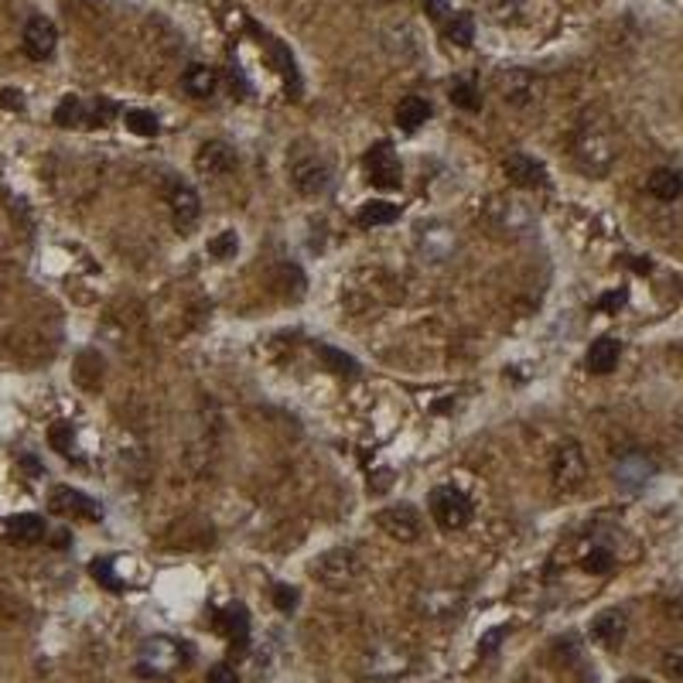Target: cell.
Listing matches in <instances>:
<instances>
[{
    "mask_svg": "<svg viewBox=\"0 0 683 683\" xmlns=\"http://www.w3.org/2000/svg\"><path fill=\"white\" fill-rule=\"evenodd\" d=\"M615 137L605 123H581L574 137V161L584 175H605L615 164Z\"/></svg>",
    "mask_w": 683,
    "mask_h": 683,
    "instance_id": "obj_1",
    "label": "cell"
},
{
    "mask_svg": "<svg viewBox=\"0 0 683 683\" xmlns=\"http://www.w3.org/2000/svg\"><path fill=\"white\" fill-rule=\"evenodd\" d=\"M311 577L318 584H325L329 592H349L362 577V560L353 547H331L311 564Z\"/></svg>",
    "mask_w": 683,
    "mask_h": 683,
    "instance_id": "obj_2",
    "label": "cell"
},
{
    "mask_svg": "<svg viewBox=\"0 0 683 683\" xmlns=\"http://www.w3.org/2000/svg\"><path fill=\"white\" fill-rule=\"evenodd\" d=\"M551 482L557 492H577L588 482V455L577 441H560L553 448Z\"/></svg>",
    "mask_w": 683,
    "mask_h": 683,
    "instance_id": "obj_3",
    "label": "cell"
},
{
    "mask_svg": "<svg viewBox=\"0 0 683 683\" xmlns=\"http://www.w3.org/2000/svg\"><path fill=\"white\" fill-rule=\"evenodd\" d=\"M290 181L301 195H322L331 181V164L318 151H294L290 155Z\"/></svg>",
    "mask_w": 683,
    "mask_h": 683,
    "instance_id": "obj_4",
    "label": "cell"
},
{
    "mask_svg": "<svg viewBox=\"0 0 683 683\" xmlns=\"http://www.w3.org/2000/svg\"><path fill=\"white\" fill-rule=\"evenodd\" d=\"M496 89H499V96L506 99L509 107L523 110V107H533L544 96V79L533 68H503L496 75Z\"/></svg>",
    "mask_w": 683,
    "mask_h": 683,
    "instance_id": "obj_5",
    "label": "cell"
},
{
    "mask_svg": "<svg viewBox=\"0 0 683 683\" xmlns=\"http://www.w3.org/2000/svg\"><path fill=\"white\" fill-rule=\"evenodd\" d=\"M431 516H434V523H438L441 529L455 533V529L468 527V520H472V503H468V496H465L462 488L441 485V488H434V496H431Z\"/></svg>",
    "mask_w": 683,
    "mask_h": 683,
    "instance_id": "obj_6",
    "label": "cell"
},
{
    "mask_svg": "<svg viewBox=\"0 0 683 683\" xmlns=\"http://www.w3.org/2000/svg\"><path fill=\"white\" fill-rule=\"evenodd\" d=\"M362 164H366V175H369V181H373L376 188H386V192L400 188L403 168H400V157L390 140H379L376 147H369L366 157H362Z\"/></svg>",
    "mask_w": 683,
    "mask_h": 683,
    "instance_id": "obj_7",
    "label": "cell"
},
{
    "mask_svg": "<svg viewBox=\"0 0 683 683\" xmlns=\"http://www.w3.org/2000/svg\"><path fill=\"white\" fill-rule=\"evenodd\" d=\"M488 216L509 236H523L527 229H533V212H529L527 202L516 199V195H496L488 202Z\"/></svg>",
    "mask_w": 683,
    "mask_h": 683,
    "instance_id": "obj_8",
    "label": "cell"
},
{
    "mask_svg": "<svg viewBox=\"0 0 683 683\" xmlns=\"http://www.w3.org/2000/svg\"><path fill=\"white\" fill-rule=\"evenodd\" d=\"M48 506L52 512H59V516H72V520H89V523H96L99 516H103V509L96 499H89L86 492H79V488H68V485H59V488H52V496H48Z\"/></svg>",
    "mask_w": 683,
    "mask_h": 683,
    "instance_id": "obj_9",
    "label": "cell"
},
{
    "mask_svg": "<svg viewBox=\"0 0 683 683\" xmlns=\"http://www.w3.org/2000/svg\"><path fill=\"white\" fill-rule=\"evenodd\" d=\"M376 527L383 529L386 536H393L400 544H414L420 536V512L414 506H390L376 516Z\"/></svg>",
    "mask_w": 683,
    "mask_h": 683,
    "instance_id": "obj_10",
    "label": "cell"
},
{
    "mask_svg": "<svg viewBox=\"0 0 683 683\" xmlns=\"http://www.w3.org/2000/svg\"><path fill=\"white\" fill-rule=\"evenodd\" d=\"M55 42H59V31H55V24L48 21V18H42V14L24 24L21 44H24V55H28V59H35V62L52 59Z\"/></svg>",
    "mask_w": 683,
    "mask_h": 683,
    "instance_id": "obj_11",
    "label": "cell"
},
{
    "mask_svg": "<svg viewBox=\"0 0 683 683\" xmlns=\"http://www.w3.org/2000/svg\"><path fill=\"white\" fill-rule=\"evenodd\" d=\"M236 168V151L226 140H205L195 151V171L202 178H222Z\"/></svg>",
    "mask_w": 683,
    "mask_h": 683,
    "instance_id": "obj_12",
    "label": "cell"
},
{
    "mask_svg": "<svg viewBox=\"0 0 683 683\" xmlns=\"http://www.w3.org/2000/svg\"><path fill=\"white\" fill-rule=\"evenodd\" d=\"M503 175L509 178V185L516 188H547L551 178H547V168L529 155H509L503 161Z\"/></svg>",
    "mask_w": 683,
    "mask_h": 683,
    "instance_id": "obj_13",
    "label": "cell"
},
{
    "mask_svg": "<svg viewBox=\"0 0 683 683\" xmlns=\"http://www.w3.org/2000/svg\"><path fill=\"white\" fill-rule=\"evenodd\" d=\"M178 663H181V649L171 639H147L144 642V660H140V673L151 677V673H171Z\"/></svg>",
    "mask_w": 683,
    "mask_h": 683,
    "instance_id": "obj_14",
    "label": "cell"
},
{
    "mask_svg": "<svg viewBox=\"0 0 683 683\" xmlns=\"http://www.w3.org/2000/svg\"><path fill=\"white\" fill-rule=\"evenodd\" d=\"M168 205H171V216H175L178 229H188V226H195V219L202 216L199 192H195L192 185H185V181L171 185V192H168Z\"/></svg>",
    "mask_w": 683,
    "mask_h": 683,
    "instance_id": "obj_15",
    "label": "cell"
},
{
    "mask_svg": "<svg viewBox=\"0 0 683 683\" xmlns=\"http://www.w3.org/2000/svg\"><path fill=\"white\" fill-rule=\"evenodd\" d=\"M625 632H629V618L622 615L618 608H608V612L595 615V622H592V639L598 646H605V649H618L622 639H625Z\"/></svg>",
    "mask_w": 683,
    "mask_h": 683,
    "instance_id": "obj_16",
    "label": "cell"
},
{
    "mask_svg": "<svg viewBox=\"0 0 683 683\" xmlns=\"http://www.w3.org/2000/svg\"><path fill=\"white\" fill-rule=\"evenodd\" d=\"M7 540L11 544H21V547H31V544H42L44 536H48V529H44V520L42 516H35V512H18V516H11L7 523Z\"/></svg>",
    "mask_w": 683,
    "mask_h": 683,
    "instance_id": "obj_17",
    "label": "cell"
},
{
    "mask_svg": "<svg viewBox=\"0 0 683 683\" xmlns=\"http://www.w3.org/2000/svg\"><path fill=\"white\" fill-rule=\"evenodd\" d=\"M646 192L656 202H677L683 195V175L677 168H656L646 178Z\"/></svg>",
    "mask_w": 683,
    "mask_h": 683,
    "instance_id": "obj_18",
    "label": "cell"
},
{
    "mask_svg": "<svg viewBox=\"0 0 683 683\" xmlns=\"http://www.w3.org/2000/svg\"><path fill=\"white\" fill-rule=\"evenodd\" d=\"M618 359H622V342L605 335V338L592 342V349H588V355H584V366H588L592 373L605 376V373H612V369H615Z\"/></svg>",
    "mask_w": 683,
    "mask_h": 683,
    "instance_id": "obj_19",
    "label": "cell"
},
{
    "mask_svg": "<svg viewBox=\"0 0 683 683\" xmlns=\"http://www.w3.org/2000/svg\"><path fill=\"white\" fill-rule=\"evenodd\" d=\"M219 629L226 632V639L233 642V649H246L250 642V615L242 605H229L219 615Z\"/></svg>",
    "mask_w": 683,
    "mask_h": 683,
    "instance_id": "obj_20",
    "label": "cell"
},
{
    "mask_svg": "<svg viewBox=\"0 0 683 683\" xmlns=\"http://www.w3.org/2000/svg\"><path fill=\"white\" fill-rule=\"evenodd\" d=\"M181 86L188 89V96H195V99H209V96L216 92V86H219V75H216V68L212 66H202V62H195V66L185 68Z\"/></svg>",
    "mask_w": 683,
    "mask_h": 683,
    "instance_id": "obj_21",
    "label": "cell"
},
{
    "mask_svg": "<svg viewBox=\"0 0 683 683\" xmlns=\"http://www.w3.org/2000/svg\"><path fill=\"white\" fill-rule=\"evenodd\" d=\"M431 120V103L424 99V96H407V99H400L397 107V123L403 127L407 133L420 131L424 123Z\"/></svg>",
    "mask_w": 683,
    "mask_h": 683,
    "instance_id": "obj_22",
    "label": "cell"
},
{
    "mask_svg": "<svg viewBox=\"0 0 683 683\" xmlns=\"http://www.w3.org/2000/svg\"><path fill=\"white\" fill-rule=\"evenodd\" d=\"M397 219H400V205H393V202H383V199L362 202V209H359V216H355V222H359L362 229L390 226V222H397Z\"/></svg>",
    "mask_w": 683,
    "mask_h": 683,
    "instance_id": "obj_23",
    "label": "cell"
},
{
    "mask_svg": "<svg viewBox=\"0 0 683 683\" xmlns=\"http://www.w3.org/2000/svg\"><path fill=\"white\" fill-rule=\"evenodd\" d=\"M649 475H653V465L646 462L642 455H629V458H622V462H618V468H615V479H618V482H622V485H632V488L646 482Z\"/></svg>",
    "mask_w": 683,
    "mask_h": 683,
    "instance_id": "obj_24",
    "label": "cell"
},
{
    "mask_svg": "<svg viewBox=\"0 0 683 683\" xmlns=\"http://www.w3.org/2000/svg\"><path fill=\"white\" fill-rule=\"evenodd\" d=\"M55 123L59 127H79V123H89V110L79 96H66L59 107H55Z\"/></svg>",
    "mask_w": 683,
    "mask_h": 683,
    "instance_id": "obj_25",
    "label": "cell"
},
{
    "mask_svg": "<svg viewBox=\"0 0 683 683\" xmlns=\"http://www.w3.org/2000/svg\"><path fill=\"white\" fill-rule=\"evenodd\" d=\"M444 38L451 44H458V48H468V44L475 42V21H472V14H451V21L444 28Z\"/></svg>",
    "mask_w": 683,
    "mask_h": 683,
    "instance_id": "obj_26",
    "label": "cell"
},
{
    "mask_svg": "<svg viewBox=\"0 0 683 683\" xmlns=\"http://www.w3.org/2000/svg\"><path fill=\"white\" fill-rule=\"evenodd\" d=\"M123 123L137 137H157V131H161V123H157V116L151 110H127L123 113Z\"/></svg>",
    "mask_w": 683,
    "mask_h": 683,
    "instance_id": "obj_27",
    "label": "cell"
},
{
    "mask_svg": "<svg viewBox=\"0 0 683 683\" xmlns=\"http://www.w3.org/2000/svg\"><path fill=\"white\" fill-rule=\"evenodd\" d=\"M451 103H455V107H462V110H468V113L482 110V96H479L475 83H468V79L451 83Z\"/></svg>",
    "mask_w": 683,
    "mask_h": 683,
    "instance_id": "obj_28",
    "label": "cell"
},
{
    "mask_svg": "<svg viewBox=\"0 0 683 683\" xmlns=\"http://www.w3.org/2000/svg\"><path fill=\"white\" fill-rule=\"evenodd\" d=\"M113 568H116V560H113V557H96V560L89 564V574H92V577H96L103 588H110V592H123L127 584L116 577V571H113Z\"/></svg>",
    "mask_w": 683,
    "mask_h": 683,
    "instance_id": "obj_29",
    "label": "cell"
},
{
    "mask_svg": "<svg viewBox=\"0 0 683 683\" xmlns=\"http://www.w3.org/2000/svg\"><path fill=\"white\" fill-rule=\"evenodd\" d=\"M581 568L588 574H608L615 568V553L608 551V547H601V544H595L592 551L581 557Z\"/></svg>",
    "mask_w": 683,
    "mask_h": 683,
    "instance_id": "obj_30",
    "label": "cell"
},
{
    "mask_svg": "<svg viewBox=\"0 0 683 683\" xmlns=\"http://www.w3.org/2000/svg\"><path fill=\"white\" fill-rule=\"evenodd\" d=\"M236 250H240V236L233 229H222L216 240H209V257H216V260L236 257Z\"/></svg>",
    "mask_w": 683,
    "mask_h": 683,
    "instance_id": "obj_31",
    "label": "cell"
},
{
    "mask_svg": "<svg viewBox=\"0 0 683 683\" xmlns=\"http://www.w3.org/2000/svg\"><path fill=\"white\" fill-rule=\"evenodd\" d=\"M485 11H488V18L492 21H512L516 18V11H520V0H485Z\"/></svg>",
    "mask_w": 683,
    "mask_h": 683,
    "instance_id": "obj_32",
    "label": "cell"
},
{
    "mask_svg": "<svg viewBox=\"0 0 683 683\" xmlns=\"http://www.w3.org/2000/svg\"><path fill=\"white\" fill-rule=\"evenodd\" d=\"M318 353H322V359H329V362H331V369H335V373H342V376H355V369H359V366H355V359H349V355H342V353H335L331 345H322Z\"/></svg>",
    "mask_w": 683,
    "mask_h": 683,
    "instance_id": "obj_33",
    "label": "cell"
},
{
    "mask_svg": "<svg viewBox=\"0 0 683 683\" xmlns=\"http://www.w3.org/2000/svg\"><path fill=\"white\" fill-rule=\"evenodd\" d=\"M48 441H52V448L59 451V455H72V424H55L52 427V434H48Z\"/></svg>",
    "mask_w": 683,
    "mask_h": 683,
    "instance_id": "obj_34",
    "label": "cell"
},
{
    "mask_svg": "<svg viewBox=\"0 0 683 683\" xmlns=\"http://www.w3.org/2000/svg\"><path fill=\"white\" fill-rule=\"evenodd\" d=\"M298 601H301L298 588H290V584H277V588H274V605H277L284 615H290V612L298 608Z\"/></svg>",
    "mask_w": 683,
    "mask_h": 683,
    "instance_id": "obj_35",
    "label": "cell"
},
{
    "mask_svg": "<svg viewBox=\"0 0 683 683\" xmlns=\"http://www.w3.org/2000/svg\"><path fill=\"white\" fill-rule=\"evenodd\" d=\"M663 670L670 677H683V646H673V649L663 653Z\"/></svg>",
    "mask_w": 683,
    "mask_h": 683,
    "instance_id": "obj_36",
    "label": "cell"
},
{
    "mask_svg": "<svg viewBox=\"0 0 683 683\" xmlns=\"http://www.w3.org/2000/svg\"><path fill=\"white\" fill-rule=\"evenodd\" d=\"M625 301H629V294H625V290L618 287V290H612V294H605V298H598V305H595V308H598V311H605V314H615V311L622 308Z\"/></svg>",
    "mask_w": 683,
    "mask_h": 683,
    "instance_id": "obj_37",
    "label": "cell"
},
{
    "mask_svg": "<svg viewBox=\"0 0 683 683\" xmlns=\"http://www.w3.org/2000/svg\"><path fill=\"white\" fill-rule=\"evenodd\" d=\"M0 110H24L21 89H0Z\"/></svg>",
    "mask_w": 683,
    "mask_h": 683,
    "instance_id": "obj_38",
    "label": "cell"
},
{
    "mask_svg": "<svg viewBox=\"0 0 683 683\" xmlns=\"http://www.w3.org/2000/svg\"><path fill=\"white\" fill-rule=\"evenodd\" d=\"M205 683H240V677H236V670H229L226 663H219V666H212V670H209Z\"/></svg>",
    "mask_w": 683,
    "mask_h": 683,
    "instance_id": "obj_39",
    "label": "cell"
},
{
    "mask_svg": "<svg viewBox=\"0 0 683 683\" xmlns=\"http://www.w3.org/2000/svg\"><path fill=\"white\" fill-rule=\"evenodd\" d=\"M424 7H427V14H431L434 21L451 18V4H448V0H424Z\"/></svg>",
    "mask_w": 683,
    "mask_h": 683,
    "instance_id": "obj_40",
    "label": "cell"
},
{
    "mask_svg": "<svg viewBox=\"0 0 683 683\" xmlns=\"http://www.w3.org/2000/svg\"><path fill=\"white\" fill-rule=\"evenodd\" d=\"M499 636H506V625H499V629H492V632L485 636V639H482V653H492V649L499 646V642H496Z\"/></svg>",
    "mask_w": 683,
    "mask_h": 683,
    "instance_id": "obj_41",
    "label": "cell"
},
{
    "mask_svg": "<svg viewBox=\"0 0 683 683\" xmlns=\"http://www.w3.org/2000/svg\"><path fill=\"white\" fill-rule=\"evenodd\" d=\"M680 618H683V605H680Z\"/></svg>",
    "mask_w": 683,
    "mask_h": 683,
    "instance_id": "obj_42",
    "label": "cell"
}]
</instances>
